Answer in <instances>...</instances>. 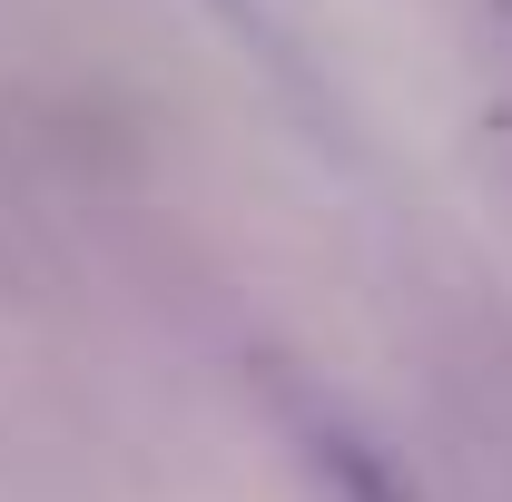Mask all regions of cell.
I'll return each mask as SVG.
<instances>
[{"instance_id":"cell-1","label":"cell","mask_w":512,"mask_h":502,"mask_svg":"<svg viewBox=\"0 0 512 502\" xmlns=\"http://www.w3.org/2000/svg\"><path fill=\"white\" fill-rule=\"evenodd\" d=\"M316 463H325V483H335V502H414V493H404V473L384 463L375 443L335 434V424L316 434Z\"/></svg>"}]
</instances>
